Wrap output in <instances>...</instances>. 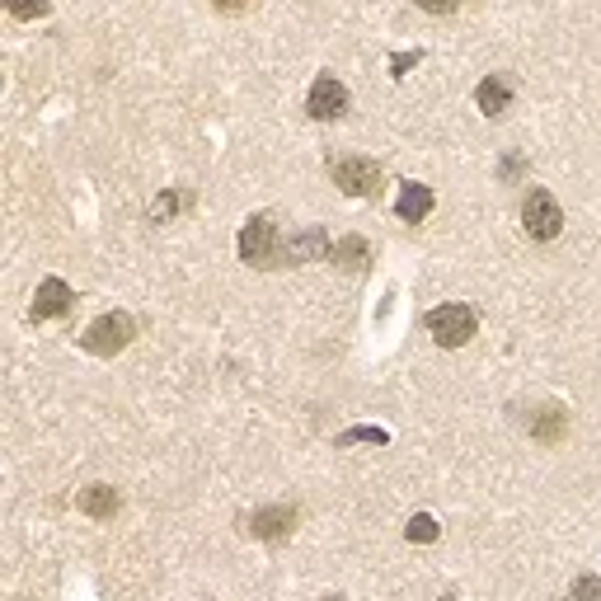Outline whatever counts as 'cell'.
I'll list each match as a JSON object with an SVG mask.
<instances>
[{
  "mask_svg": "<svg viewBox=\"0 0 601 601\" xmlns=\"http://www.w3.org/2000/svg\"><path fill=\"white\" fill-rule=\"evenodd\" d=\"M475 329H479V315L465 301H451V306H437L428 310V334L442 348H461V343L475 339Z\"/></svg>",
  "mask_w": 601,
  "mask_h": 601,
  "instance_id": "1",
  "label": "cell"
},
{
  "mask_svg": "<svg viewBox=\"0 0 601 601\" xmlns=\"http://www.w3.org/2000/svg\"><path fill=\"white\" fill-rule=\"evenodd\" d=\"M137 339V324H132V315H123V310H113V315H99V320L85 329V353L94 357H113V353H123L127 343Z\"/></svg>",
  "mask_w": 601,
  "mask_h": 601,
  "instance_id": "2",
  "label": "cell"
},
{
  "mask_svg": "<svg viewBox=\"0 0 601 601\" xmlns=\"http://www.w3.org/2000/svg\"><path fill=\"white\" fill-rule=\"evenodd\" d=\"M522 226L526 235H536V240H555L564 231V207L555 202L550 188H531L522 202Z\"/></svg>",
  "mask_w": 601,
  "mask_h": 601,
  "instance_id": "3",
  "label": "cell"
},
{
  "mask_svg": "<svg viewBox=\"0 0 601 601\" xmlns=\"http://www.w3.org/2000/svg\"><path fill=\"white\" fill-rule=\"evenodd\" d=\"M329 174H334V184H339L348 198H367V193L381 188V165L367 160V155H343V160L329 165Z\"/></svg>",
  "mask_w": 601,
  "mask_h": 601,
  "instance_id": "4",
  "label": "cell"
},
{
  "mask_svg": "<svg viewBox=\"0 0 601 601\" xmlns=\"http://www.w3.org/2000/svg\"><path fill=\"white\" fill-rule=\"evenodd\" d=\"M240 259L263 268V263H278V226L273 216H249L245 231H240Z\"/></svg>",
  "mask_w": 601,
  "mask_h": 601,
  "instance_id": "5",
  "label": "cell"
},
{
  "mask_svg": "<svg viewBox=\"0 0 601 601\" xmlns=\"http://www.w3.org/2000/svg\"><path fill=\"white\" fill-rule=\"evenodd\" d=\"M343 108H348V90H343L339 76H320L310 85V99H306V113L315 123H334L343 118Z\"/></svg>",
  "mask_w": 601,
  "mask_h": 601,
  "instance_id": "6",
  "label": "cell"
},
{
  "mask_svg": "<svg viewBox=\"0 0 601 601\" xmlns=\"http://www.w3.org/2000/svg\"><path fill=\"white\" fill-rule=\"evenodd\" d=\"M71 301H76V292H71L62 278L38 282V296H33V320H57V315L71 310Z\"/></svg>",
  "mask_w": 601,
  "mask_h": 601,
  "instance_id": "7",
  "label": "cell"
},
{
  "mask_svg": "<svg viewBox=\"0 0 601 601\" xmlns=\"http://www.w3.org/2000/svg\"><path fill=\"white\" fill-rule=\"evenodd\" d=\"M292 526H296V508H263L249 517V536L282 540V536H292Z\"/></svg>",
  "mask_w": 601,
  "mask_h": 601,
  "instance_id": "8",
  "label": "cell"
},
{
  "mask_svg": "<svg viewBox=\"0 0 601 601\" xmlns=\"http://www.w3.org/2000/svg\"><path fill=\"white\" fill-rule=\"evenodd\" d=\"M428 212H432V188L428 184H404L400 198H395V216L409 221V226H418Z\"/></svg>",
  "mask_w": 601,
  "mask_h": 601,
  "instance_id": "9",
  "label": "cell"
},
{
  "mask_svg": "<svg viewBox=\"0 0 601 601\" xmlns=\"http://www.w3.org/2000/svg\"><path fill=\"white\" fill-rule=\"evenodd\" d=\"M475 104L484 108L489 118H503V113H508V104H512V80L508 76H489L475 90Z\"/></svg>",
  "mask_w": 601,
  "mask_h": 601,
  "instance_id": "10",
  "label": "cell"
},
{
  "mask_svg": "<svg viewBox=\"0 0 601 601\" xmlns=\"http://www.w3.org/2000/svg\"><path fill=\"white\" fill-rule=\"evenodd\" d=\"M80 512L85 517H113V512L123 508V498H118V489H108V484H90V489H80Z\"/></svg>",
  "mask_w": 601,
  "mask_h": 601,
  "instance_id": "11",
  "label": "cell"
},
{
  "mask_svg": "<svg viewBox=\"0 0 601 601\" xmlns=\"http://www.w3.org/2000/svg\"><path fill=\"white\" fill-rule=\"evenodd\" d=\"M329 254L339 263H348V268H367V240H339Z\"/></svg>",
  "mask_w": 601,
  "mask_h": 601,
  "instance_id": "12",
  "label": "cell"
},
{
  "mask_svg": "<svg viewBox=\"0 0 601 601\" xmlns=\"http://www.w3.org/2000/svg\"><path fill=\"white\" fill-rule=\"evenodd\" d=\"M564 409H540V423H536V437L540 442H555V437H564Z\"/></svg>",
  "mask_w": 601,
  "mask_h": 601,
  "instance_id": "13",
  "label": "cell"
},
{
  "mask_svg": "<svg viewBox=\"0 0 601 601\" xmlns=\"http://www.w3.org/2000/svg\"><path fill=\"white\" fill-rule=\"evenodd\" d=\"M357 442H376V447H386L390 432H386V428H348V432L339 437V447H357Z\"/></svg>",
  "mask_w": 601,
  "mask_h": 601,
  "instance_id": "14",
  "label": "cell"
},
{
  "mask_svg": "<svg viewBox=\"0 0 601 601\" xmlns=\"http://www.w3.org/2000/svg\"><path fill=\"white\" fill-rule=\"evenodd\" d=\"M569 601H601V578L597 573H583V578L569 587Z\"/></svg>",
  "mask_w": 601,
  "mask_h": 601,
  "instance_id": "15",
  "label": "cell"
},
{
  "mask_svg": "<svg viewBox=\"0 0 601 601\" xmlns=\"http://www.w3.org/2000/svg\"><path fill=\"white\" fill-rule=\"evenodd\" d=\"M404 536H409V540H423V545H428V540H437V522H432L428 512H418L414 522L404 526Z\"/></svg>",
  "mask_w": 601,
  "mask_h": 601,
  "instance_id": "16",
  "label": "cell"
},
{
  "mask_svg": "<svg viewBox=\"0 0 601 601\" xmlns=\"http://www.w3.org/2000/svg\"><path fill=\"white\" fill-rule=\"evenodd\" d=\"M320 249H329V245H324V235H320V231H310L306 240H296V245L287 249V259H310V254H320Z\"/></svg>",
  "mask_w": 601,
  "mask_h": 601,
  "instance_id": "17",
  "label": "cell"
},
{
  "mask_svg": "<svg viewBox=\"0 0 601 601\" xmlns=\"http://www.w3.org/2000/svg\"><path fill=\"white\" fill-rule=\"evenodd\" d=\"M193 207V193H165V198L155 202V216H170V212H179V207Z\"/></svg>",
  "mask_w": 601,
  "mask_h": 601,
  "instance_id": "18",
  "label": "cell"
},
{
  "mask_svg": "<svg viewBox=\"0 0 601 601\" xmlns=\"http://www.w3.org/2000/svg\"><path fill=\"white\" fill-rule=\"evenodd\" d=\"M324 601H343V597H324Z\"/></svg>",
  "mask_w": 601,
  "mask_h": 601,
  "instance_id": "19",
  "label": "cell"
}]
</instances>
